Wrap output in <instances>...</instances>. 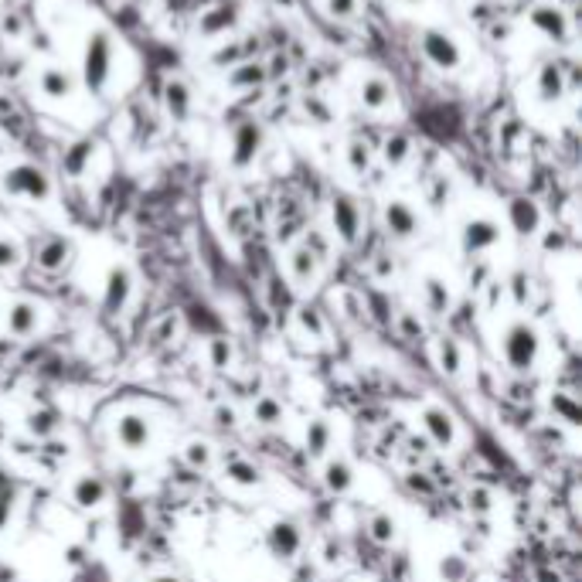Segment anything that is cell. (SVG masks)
<instances>
[{
  "instance_id": "obj_1",
  "label": "cell",
  "mask_w": 582,
  "mask_h": 582,
  "mask_svg": "<svg viewBox=\"0 0 582 582\" xmlns=\"http://www.w3.org/2000/svg\"><path fill=\"white\" fill-rule=\"evenodd\" d=\"M504 361H508V368L518 372V375H525L535 368V361L542 355V334L528 324V321H514L508 330H504Z\"/></svg>"
},
{
  "instance_id": "obj_2",
  "label": "cell",
  "mask_w": 582,
  "mask_h": 582,
  "mask_svg": "<svg viewBox=\"0 0 582 582\" xmlns=\"http://www.w3.org/2000/svg\"><path fill=\"white\" fill-rule=\"evenodd\" d=\"M4 188L11 194H21V198H31V201H45L52 194V184L48 177L38 171L35 164H18L4 174Z\"/></svg>"
},
{
  "instance_id": "obj_3",
  "label": "cell",
  "mask_w": 582,
  "mask_h": 582,
  "mask_svg": "<svg viewBox=\"0 0 582 582\" xmlns=\"http://www.w3.org/2000/svg\"><path fill=\"white\" fill-rule=\"evenodd\" d=\"M266 548H270L273 559L290 562V559L300 555V548H304V531H300V525L290 521V518H279V521H273L270 531H266Z\"/></svg>"
},
{
  "instance_id": "obj_4",
  "label": "cell",
  "mask_w": 582,
  "mask_h": 582,
  "mask_svg": "<svg viewBox=\"0 0 582 582\" xmlns=\"http://www.w3.org/2000/svg\"><path fill=\"white\" fill-rule=\"evenodd\" d=\"M109 62H113V52H109V38L106 35H92L86 48V86L92 92H99L109 79Z\"/></svg>"
},
{
  "instance_id": "obj_5",
  "label": "cell",
  "mask_w": 582,
  "mask_h": 582,
  "mask_svg": "<svg viewBox=\"0 0 582 582\" xmlns=\"http://www.w3.org/2000/svg\"><path fill=\"white\" fill-rule=\"evenodd\" d=\"M116 440H120L123 449H130V453L147 449V446L154 443L150 419H147V415H140V412H126V415H120V423H116Z\"/></svg>"
},
{
  "instance_id": "obj_6",
  "label": "cell",
  "mask_w": 582,
  "mask_h": 582,
  "mask_svg": "<svg viewBox=\"0 0 582 582\" xmlns=\"http://www.w3.org/2000/svg\"><path fill=\"white\" fill-rule=\"evenodd\" d=\"M130 293H133V273L126 266H113L106 276V293H103V310L109 317H116L126 304H130Z\"/></svg>"
},
{
  "instance_id": "obj_7",
  "label": "cell",
  "mask_w": 582,
  "mask_h": 582,
  "mask_svg": "<svg viewBox=\"0 0 582 582\" xmlns=\"http://www.w3.org/2000/svg\"><path fill=\"white\" fill-rule=\"evenodd\" d=\"M419 419H423L426 436L440 446V449H449V446L457 443V419H453L446 409H440V406H426Z\"/></svg>"
},
{
  "instance_id": "obj_8",
  "label": "cell",
  "mask_w": 582,
  "mask_h": 582,
  "mask_svg": "<svg viewBox=\"0 0 582 582\" xmlns=\"http://www.w3.org/2000/svg\"><path fill=\"white\" fill-rule=\"evenodd\" d=\"M72 501H75V508H82V511L103 508L106 501H109V487H106V480L99 477V474H82V477L72 484Z\"/></svg>"
},
{
  "instance_id": "obj_9",
  "label": "cell",
  "mask_w": 582,
  "mask_h": 582,
  "mask_svg": "<svg viewBox=\"0 0 582 582\" xmlns=\"http://www.w3.org/2000/svg\"><path fill=\"white\" fill-rule=\"evenodd\" d=\"M423 52L432 65H440V69H457L460 65V48H457V41H449L443 31H426L423 35Z\"/></svg>"
},
{
  "instance_id": "obj_10",
  "label": "cell",
  "mask_w": 582,
  "mask_h": 582,
  "mask_svg": "<svg viewBox=\"0 0 582 582\" xmlns=\"http://www.w3.org/2000/svg\"><path fill=\"white\" fill-rule=\"evenodd\" d=\"M497 239H501V228L491 218H474L463 228V249L466 252H484V249L497 245Z\"/></svg>"
},
{
  "instance_id": "obj_11",
  "label": "cell",
  "mask_w": 582,
  "mask_h": 582,
  "mask_svg": "<svg viewBox=\"0 0 582 582\" xmlns=\"http://www.w3.org/2000/svg\"><path fill=\"white\" fill-rule=\"evenodd\" d=\"M334 228H338V235L341 242H358V232H361V215H358V205L351 201V198H334Z\"/></svg>"
},
{
  "instance_id": "obj_12",
  "label": "cell",
  "mask_w": 582,
  "mask_h": 582,
  "mask_svg": "<svg viewBox=\"0 0 582 582\" xmlns=\"http://www.w3.org/2000/svg\"><path fill=\"white\" fill-rule=\"evenodd\" d=\"M41 324V313L31 300H18V304H11L7 310V330L14 334V338H31Z\"/></svg>"
},
{
  "instance_id": "obj_13",
  "label": "cell",
  "mask_w": 582,
  "mask_h": 582,
  "mask_svg": "<svg viewBox=\"0 0 582 582\" xmlns=\"http://www.w3.org/2000/svg\"><path fill=\"white\" fill-rule=\"evenodd\" d=\"M324 487L330 494H351L355 491V466L344 457H330L324 463Z\"/></svg>"
},
{
  "instance_id": "obj_14",
  "label": "cell",
  "mask_w": 582,
  "mask_h": 582,
  "mask_svg": "<svg viewBox=\"0 0 582 582\" xmlns=\"http://www.w3.org/2000/svg\"><path fill=\"white\" fill-rule=\"evenodd\" d=\"M72 256V245L65 239H58V235H52V239H45L41 245H38V266L45 270V273H58V270H65V262H69Z\"/></svg>"
},
{
  "instance_id": "obj_15",
  "label": "cell",
  "mask_w": 582,
  "mask_h": 582,
  "mask_svg": "<svg viewBox=\"0 0 582 582\" xmlns=\"http://www.w3.org/2000/svg\"><path fill=\"white\" fill-rule=\"evenodd\" d=\"M385 225H389V232L395 239H412L415 228H419V218H415V211L406 201H392L385 208Z\"/></svg>"
},
{
  "instance_id": "obj_16",
  "label": "cell",
  "mask_w": 582,
  "mask_h": 582,
  "mask_svg": "<svg viewBox=\"0 0 582 582\" xmlns=\"http://www.w3.org/2000/svg\"><path fill=\"white\" fill-rule=\"evenodd\" d=\"M508 215H511V225L518 235H535L538 225H542V211H538V205L528 201V198H514L511 208H508Z\"/></svg>"
},
{
  "instance_id": "obj_17",
  "label": "cell",
  "mask_w": 582,
  "mask_h": 582,
  "mask_svg": "<svg viewBox=\"0 0 582 582\" xmlns=\"http://www.w3.org/2000/svg\"><path fill=\"white\" fill-rule=\"evenodd\" d=\"M330 443H334V429H330V423H327V419H310L307 436H304V449H307L310 460H321L327 449H330Z\"/></svg>"
},
{
  "instance_id": "obj_18",
  "label": "cell",
  "mask_w": 582,
  "mask_h": 582,
  "mask_svg": "<svg viewBox=\"0 0 582 582\" xmlns=\"http://www.w3.org/2000/svg\"><path fill=\"white\" fill-rule=\"evenodd\" d=\"M259 143H262V130H259L256 123H245L239 133H235V154H232L235 167H245V164L256 157Z\"/></svg>"
},
{
  "instance_id": "obj_19",
  "label": "cell",
  "mask_w": 582,
  "mask_h": 582,
  "mask_svg": "<svg viewBox=\"0 0 582 582\" xmlns=\"http://www.w3.org/2000/svg\"><path fill=\"white\" fill-rule=\"evenodd\" d=\"M225 477L232 480L235 487H245V491H252V487H262V470H259L256 463L249 460H225Z\"/></svg>"
},
{
  "instance_id": "obj_20",
  "label": "cell",
  "mask_w": 582,
  "mask_h": 582,
  "mask_svg": "<svg viewBox=\"0 0 582 582\" xmlns=\"http://www.w3.org/2000/svg\"><path fill=\"white\" fill-rule=\"evenodd\" d=\"M423 296H426V310L429 313H436V317H443L446 310L453 307V293L446 287L443 279H436V276H429L426 283H423Z\"/></svg>"
},
{
  "instance_id": "obj_21",
  "label": "cell",
  "mask_w": 582,
  "mask_h": 582,
  "mask_svg": "<svg viewBox=\"0 0 582 582\" xmlns=\"http://www.w3.org/2000/svg\"><path fill=\"white\" fill-rule=\"evenodd\" d=\"M436 361H440V372H443L446 378H457L463 368L460 344L453 341V338H440V344H436Z\"/></svg>"
},
{
  "instance_id": "obj_22",
  "label": "cell",
  "mask_w": 582,
  "mask_h": 582,
  "mask_svg": "<svg viewBox=\"0 0 582 582\" xmlns=\"http://www.w3.org/2000/svg\"><path fill=\"white\" fill-rule=\"evenodd\" d=\"M548 409L555 412V419H565L569 426H582V406L569 392L548 395Z\"/></svg>"
},
{
  "instance_id": "obj_23",
  "label": "cell",
  "mask_w": 582,
  "mask_h": 582,
  "mask_svg": "<svg viewBox=\"0 0 582 582\" xmlns=\"http://www.w3.org/2000/svg\"><path fill=\"white\" fill-rule=\"evenodd\" d=\"M368 535H372L375 545H392L395 538H398V521L385 511L372 514V518H368Z\"/></svg>"
},
{
  "instance_id": "obj_24",
  "label": "cell",
  "mask_w": 582,
  "mask_h": 582,
  "mask_svg": "<svg viewBox=\"0 0 582 582\" xmlns=\"http://www.w3.org/2000/svg\"><path fill=\"white\" fill-rule=\"evenodd\" d=\"M58 426H62V419H58L52 409L28 412V432H31V436H38V440H48V436H55V432H58Z\"/></svg>"
},
{
  "instance_id": "obj_25",
  "label": "cell",
  "mask_w": 582,
  "mask_h": 582,
  "mask_svg": "<svg viewBox=\"0 0 582 582\" xmlns=\"http://www.w3.org/2000/svg\"><path fill=\"white\" fill-rule=\"evenodd\" d=\"M290 273L300 287L313 283V276H317V256H313L310 249H296V252L290 256Z\"/></svg>"
},
{
  "instance_id": "obj_26",
  "label": "cell",
  "mask_w": 582,
  "mask_h": 582,
  "mask_svg": "<svg viewBox=\"0 0 582 582\" xmlns=\"http://www.w3.org/2000/svg\"><path fill=\"white\" fill-rule=\"evenodd\" d=\"M252 419L259 426H279L283 423V402H276L273 395H262L252 406Z\"/></svg>"
},
{
  "instance_id": "obj_27",
  "label": "cell",
  "mask_w": 582,
  "mask_h": 582,
  "mask_svg": "<svg viewBox=\"0 0 582 582\" xmlns=\"http://www.w3.org/2000/svg\"><path fill=\"white\" fill-rule=\"evenodd\" d=\"M296 324H300V330H304V334H310V338H317V341H321V338H327V324H324V313H321V310L317 307H300L296 310Z\"/></svg>"
},
{
  "instance_id": "obj_28",
  "label": "cell",
  "mask_w": 582,
  "mask_h": 582,
  "mask_svg": "<svg viewBox=\"0 0 582 582\" xmlns=\"http://www.w3.org/2000/svg\"><path fill=\"white\" fill-rule=\"evenodd\" d=\"M470 576V565H466V559L463 555H457V552H446L443 559H440V579L443 582H463Z\"/></svg>"
},
{
  "instance_id": "obj_29",
  "label": "cell",
  "mask_w": 582,
  "mask_h": 582,
  "mask_svg": "<svg viewBox=\"0 0 582 582\" xmlns=\"http://www.w3.org/2000/svg\"><path fill=\"white\" fill-rule=\"evenodd\" d=\"M184 460H188L191 470H208V466L215 463L211 443H205V440H191V443L184 446Z\"/></svg>"
},
{
  "instance_id": "obj_30",
  "label": "cell",
  "mask_w": 582,
  "mask_h": 582,
  "mask_svg": "<svg viewBox=\"0 0 582 582\" xmlns=\"http://www.w3.org/2000/svg\"><path fill=\"white\" fill-rule=\"evenodd\" d=\"M232 358H235L232 341L228 338H211V344H208V364L225 372V368H232Z\"/></svg>"
},
{
  "instance_id": "obj_31",
  "label": "cell",
  "mask_w": 582,
  "mask_h": 582,
  "mask_svg": "<svg viewBox=\"0 0 582 582\" xmlns=\"http://www.w3.org/2000/svg\"><path fill=\"white\" fill-rule=\"evenodd\" d=\"M535 24L552 38H565V18L559 11H552V7H542V11H535Z\"/></svg>"
},
{
  "instance_id": "obj_32",
  "label": "cell",
  "mask_w": 582,
  "mask_h": 582,
  "mask_svg": "<svg viewBox=\"0 0 582 582\" xmlns=\"http://www.w3.org/2000/svg\"><path fill=\"white\" fill-rule=\"evenodd\" d=\"M89 157H92V143L82 140L79 147H72L69 154H65V174H69V177H79V174L86 171Z\"/></svg>"
},
{
  "instance_id": "obj_33",
  "label": "cell",
  "mask_w": 582,
  "mask_h": 582,
  "mask_svg": "<svg viewBox=\"0 0 582 582\" xmlns=\"http://www.w3.org/2000/svg\"><path fill=\"white\" fill-rule=\"evenodd\" d=\"M167 109H171L177 120L188 116V89H184V82H177V79L167 86Z\"/></svg>"
},
{
  "instance_id": "obj_34",
  "label": "cell",
  "mask_w": 582,
  "mask_h": 582,
  "mask_svg": "<svg viewBox=\"0 0 582 582\" xmlns=\"http://www.w3.org/2000/svg\"><path fill=\"white\" fill-rule=\"evenodd\" d=\"M361 99H364V106H372V109H381V106L389 103V86L381 79H368L364 89H361Z\"/></svg>"
},
{
  "instance_id": "obj_35",
  "label": "cell",
  "mask_w": 582,
  "mask_h": 582,
  "mask_svg": "<svg viewBox=\"0 0 582 582\" xmlns=\"http://www.w3.org/2000/svg\"><path fill=\"white\" fill-rule=\"evenodd\" d=\"M41 89H45L52 99H62V96H69L72 92V82H69V75H62V72H45V75H41Z\"/></svg>"
},
{
  "instance_id": "obj_36",
  "label": "cell",
  "mask_w": 582,
  "mask_h": 582,
  "mask_svg": "<svg viewBox=\"0 0 582 582\" xmlns=\"http://www.w3.org/2000/svg\"><path fill=\"white\" fill-rule=\"evenodd\" d=\"M466 508L474 514H491L494 511V494H491L487 487H474V491L466 494Z\"/></svg>"
},
{
  "instance_id": "obj_37",
  "label": "cell",
  "mask_w": 582,
  "mask_h": 582,
  "mask_svg": "<svg viewBox=\"0 0 582 582\" xmlns=\"http://www.w3.org/2000/svg\"><path fill=\"white\" fill-rule=\"evenodd\" d=\"M562 92V72L555 69V65H545L542 69V96L545 99H555Z\"/></svg>"
},
{
  "instance_id": "obj_38",
  "label": "cell",
  "mask_w": 582,
  "mask_h": 582,
  "mask_svg": "<svg viewBox=\"0 0 582 582\" xmlns=\"http://www.w3.org/2000/svg\"><path fill=\"white\" fill-rule=\"evenodd\" d=\"M21 249L11 239H0V270H18Z\"/></svg>"
},
{
  "instance_id": "obj_39",
  "label": "cell",
  "mask_w": 582,
  "mask_h": 582,
  "mask_svg": "<svg viewBox=\"0 0 582 582\" xmlns=\"http://www.w3.org/2000/svg\"><path fill=\"white\" fill-rule=\"evenodd\" d=\"M398 334L409 338V341H419V338H423V321H419L415 313H402V317H398Z\"/></svg>"
},
{
  "instance_id": "obj_40",
  "label": "cell",
  "mask_w": 582,
  "mask_h": 582,
  "mask_svg": "<svg viewBox=\"0 0 582 582\" xmlns=\"http://www.w3.org/2000/svg\"><path fill=\"white\" fill-rule=\"evenodd\" d=\"M409 154V140L406 137H392L389 140V147H385V157H389V164H402Z\"/></svg>"
},
{
  "instance_id": "obj_41",
  "label": "cell",
  "mask_w": 582,
  "mask_h": 582,
  "mask_svg": "<svg viewBox=\"0 0 582 582\" xmlns=\"http://www.w3.org/2000/svg\"><path fill=\"white\" fill-rule=\"evenodd\" d=\"M14 514V491H0V528L11 521Z\"/></svg>"
},
{
  "instance_id": "obj_42",
  "label": "cell",
  "mask_w": 582,
  "mask_h": 582,
  "mask_svg": "<svg viewBox=\"0 0 582 582\" xmlns=\"http://www.w3.org/2000/svg\"><path fill=\"white\" fill-rule=\"evenodd\" d=\"M341 552H344V545L338 542V538H327V545H324V562H327V565H334L338 559H341Z\"/></svg>"
},
{
  "instance_id": "obj_43",
  "label": "cell",
  "mask_w": 582,
  "mask_h": 582,
  "mask_svg": "<svg viewBox=\"0 0 582 582\" xmlns=\"http://www.w3.org/2000/svg\"><path fill=\"white\" fill-rule=\"evenodd\" d=\"M235 419H239V415H235L232 406H218V409H215V423H218V426H235Z\"/></svg>"
},
{
  "instance_id": "obj_44",
  "label": "cell",
  "mask_w": 582,
  "mask_h": 582,
  "mask_svg": "<svg viewBox=\"0 0 582 582\" xmlns=\"http://www.w3.org/2000/svg\"><path fill=\"white\" fill-rule=\"evenodd\" d=\"M351 167H355V171H364V167H368V150H364L361 143L351 147Z\"/></svg>"
},
{
  "instance_id": "obj_45",
  "label": "cell",
  "mask_w": 582,
  "mask_h": 582,
  "mask_svg": "<svg viewBox=\"0 0 582 582\" xmlns=\"http://www.w3.org/2000/svg\"><path fill=\"white\" fill-rule=\"evenodd\" d=\"M355 11V0H330V14H341V18H347Z\"/></svg>"
},
{
  "instance_id": "obj_46",
  "label": "cell",
  "mask_w": 582,
  "mask_h": 582,
  "mask_svg": "<svg viewBox=\"0 0 582 582\" xmlns=\"http://www.w3.org/2000/svg\"><path fill=\"white\" fill-rule=\"evenodd\" d=\"M259 79H262V69H242L239 75H235L239 86H249V82H259Z\"/></svg>"
},
{
  "instance_id": "obj_47",
  "label": "cell",
  "mask_w": 582,
  "mask_h": 582,
  "mask_svg": "<svg viewBox=\"0 0 582 582\" xmlns=\"http://www.w3.org/2000/svg\"><path fill=\"white\" fill-rule=\"evenodd\" d=\"M372 313H375L378 321H381V324H389V313H385V304H381V296H372Z\"/></svg>"
},
{
  "instance_id": "obj_48",
  "label": "cell",
  "mask_w": 582,
  "mask_h": 582,
  "mask_svg": "<svg viewBox=\"0 0 582 582\" xmlns=\"http://www.w3.org/2000/svg\"><path fill=\"white\" fill-rule=\"evenodd\" d=\"M535 579H538V582H562V576H559V572H552V569H538V572H535Z\"/></svg>"
},
{
  "instance_id": "obj_49",
  "label": "cell",
  "mask_w": 582,
  "mask_h": 582,
  "mask_svg": "<svg viewBox=\"0 0 582 582\" xmlns=\"http://www.w3.org/2000/svg\"><path fill=\"white\" fill-rule=\"evenodd\" d=\"M562 245H565V239L559 232H548L545 235V249H562Z\"/></svg>"
},
{
  "instance_id": "obj_50",
  "label": "cell",
  "mask_w": 582,
  "mask_h": 582,
  "mask_svg": "<svg viewBox=\"0 0 582 582\" xmlns=\"http://www.w3.org/2000/svg\"><path fill=\"white\" fill-rule=\"evenodd\" d=\"M65 555H69V565H82V559H86V555H82V548H79V545H72L69 552H65Z\"/></svg>"
},
{
  "instance_id": "obj_51",
  "label": "cell",
  "mask_w": 582,
  "mask_h": 582,
  "mask_svg": "<svg viewBox=\"0 0 582 582\" xmlns=\"http://www.w3.org/2000/svg\"><path fill=\"white\" fill-rule=\"evenodd\" d=\"M392 273V262H389V259H381V262H378V276H389Z\"/></svg>"
},
{
  "instance_id": "obj_52",
  "label": "cell",
  "mask_w": 582,
  "mask_h": 582,
  "mask_svg": "<svg viewBox=\"0 0 582 582\" xmlns=\"http://www.w3.org/2000/svg\"><path fill=\"white\" fill-rule=\"evenodd\" d=\"M150 582H181V579H174V576H154Z\"/></svg>"
}]
</instances>
